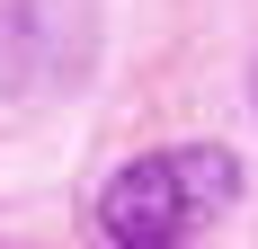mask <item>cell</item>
<instances>
[{
  "mask_svg": "<svg viewBox=\"0 0 258 249\" xmlns=\"http://www.w3.org/2000/svg\"><path fill=\"white\" fill-rule=\"evenodd\" d=\"M232 205H240L232 151L223 143H169V151H134L98 187V231H107V249H196Z\"/></svg>",
  "mask_w": 258,
  "mask_h": 249,
  "instance_id": "cell-1",
  "label": "cell"
},
{
  "mask_svg": "<svg viewBox=\"0 0 258 249\" xmlns=\"http://www.w3.org/2000/svg\"><path fill=\"white\" fill-rule=\"evenodd\" d=\"M249 98H258V72H249Z\"/></svg>",
  "mask_w": 258,
  "mask_h": 249,
  "instance_id": "cell-2",
  "label": "cell"
}]
</instances>
